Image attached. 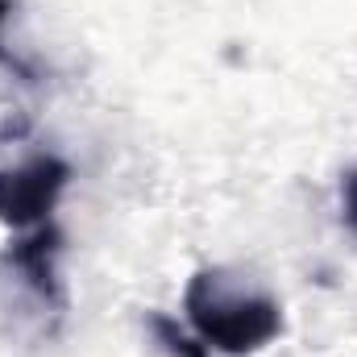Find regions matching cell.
<instances>
[{
	"instance_id": "6da1fadb",
	"label": "cell",
	"mask_w": 357,
	"mask_h": 357,
	"mask_svg": "<svg viewBox=\"0 0 357 357\" xmlns=\"http://www.w3.org/2000/svg\"><path fill=\"white\" fill-rule=\"evenodd\" d=\"M183 312L195 337L220 357L258 354L282 333L278 299L245 291L225 270H195L183 291Z\"/></svg>"
},
{
	"instance_id": "7a4b0ae2",
	"label": "cell",
	"mask_w": 357,
	"mask_h": 357,
	"mask_svg": "<svg viewBox=\"0 0 357 357\" xmlns=\"http://www.w3.org/2000/svg\"><path fill=\"white\" fill-rule=\"evenodd\" d=\"M67 183H71V167L54 154H33L21 167L0 171V225L8 229L46 225Z\"/></svg>"
},
{
	"instance_id": "3957f363",
	"label": "cell",
	"mask_w": 357,
	"mask_h": 357,
	"mask_svg": "<svg viewBox=\"0 0 357 357\" xmlns=\"http://www.w3.org/2000/svg\"><path fill=\"white\" fill-rule=\"evenodd\" d=\"M59 250H63V233L46 220L29 237H21L13 250L0 254V266L17 270L21 282L33 291V299L50 312H63V303H67L63 282H59Z\"/></svg>"
},
{
	"instance_id": "277c9868",
	"label": "cell",
	"mask_w": 357,
	"mask_h": 357,
	"mask_svg": "<svg viewBox=\"0 0 357 357\" xmlns=\"http://www.w3.org/2000/svg\"><path fill=\"white\" fill-rule=\"evenodd\" d=\"M154 333H158L162 349L171 357H220V354H212L199 337H187L175 320H167V316H154Z\"/></svg>"
},
{
	"instance_id": "5b68a950",
	"label": "cell",
	"mask_w": 357,
	"mask_h": 357,
	"mask_svg": "<svg viewBox=\"0 0 357 357\" xmlns=\"http://www.w3.org/2000/svg\"><path fill=\"white\" fill-rule=\"evenodd\" d=\"M341 212H345V225L357 233V171H349L341 183Z\"/></svg>"
},
{
	"instance_id": "8992f818",
	"label": "cell",
	"mask_w": 357,
	"mask_h": 357,
	"mask_svg": "<svg viewBox=\"0 0 357 357\" xmlns=\"http://www.w3.org/2000/svg\"><path fill=\"white\" fill-rule=\"evenodd\" d=\"M8 13H13V0H0V25H4V17H8ZM0 63H4V67H13V71H17V75H25V79H33V71H29L17 54H8L4 46H0Z\"/></svg>"
}]
</instances>
